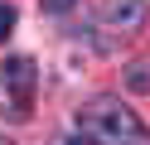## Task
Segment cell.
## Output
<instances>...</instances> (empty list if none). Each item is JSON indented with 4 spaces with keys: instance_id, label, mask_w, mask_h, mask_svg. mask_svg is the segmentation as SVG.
Masks as SVG:
<instances>
[{
    "instance_id": "obj_1",
    "label": "cell",
    "mask_w": 150,
    "mask_h": 145,
    "mask_svg": "<svg viewBox=\"0 0 150 145\" xmlns=\"http://www.w3.org/2000/svg\"><path fill=\"white\" fill-rule=\"evenodd\" d=\"M78 131L92 145H150V131L121 97H92L78 111Z\"/></svg>"
},
{
    "instance_id": "obj_2",
    "label": "cell",
    "mask_w": 150,
    "mask_h": 145,
    "mask_svg": "<svg viewBox=\"0 0 150 145\" xmlns=\"http://www.w3.org/2000/svg\"><path fill=\"white\" fill-rule=\"evenodd\" d=\"M34 87H39L34 58H10V63H0V111L10 116V121H29Z\"/></svg>"
},
{
    "instance_id": "obj_3",
    "label": "cell",
    "mask_w": 150,
    "mask_h": 145,
    "mask_svg": "<svg viewBox=\"0 0 150 145\" xmlns=\"http://www.w3.org/2000/svg\"><path fill=\"white\" fill-rule=\"evenodd\" d=\"M102 19H107L116 34H140L150 19L145 0H102Z\"/></svg>"
},
{
    "instance_id": "obj_4",
    "label": "cell",
    "mask_w": 150,
    "mask_h": 145,
    "mask_svg": "<svg viewBox=\"0 0 150 145\" xmlns=\"http://www.w3.org/2000/svg\"><path fill=\"white\" fill-rule=\"evenodd\" d=\"M126 82L136 87V92H150V68H145V63H131V68H126Z\"/></svg>"
},
{
    "instance_id": "obj_5",
    "label": "cell",
    "mask_w": 150,
    "mask_h": 145,
    "mask_svg": "<svg viewBox=\"0 0 150 145\" xmlns=\"http://www.w3.org/2000/svg\"><path fill=\"white\" fill-rule=\"evenodd\" d=\"M10 29H15V5H10V0H0V39L10 34Z\"/></svg>"
},
{
    "instance_id": "obj_6",
    "label": "cell",
    "mask_w": 150,
    "mask_h": 145,
    "mask_svg": "<svg viewBox=\"0 0 150 145\" xmlns=\"http://www.w3.org/2000/svg\"><path fill=\"white\" fill-rule=\"evenodd\" d=\"M63 10H73V0H44V15H63Z\"/></svg>"
},
{
    "instance_id": "obj_7",
    "label": "cell",
    "mask_w": 150,
    "mask_h": 145,
    "mask_svg": "<svg viewBox=\"0 0 150 145\" xmlns=\"http://www.w3.org/2000/svg\"><path fill=\"white\" fill-rule=\"evenodd\" d=\"M53 145H92V140H87V135L78 131V135H58V140H53Z\"/></svg>"
}]
</instances>
